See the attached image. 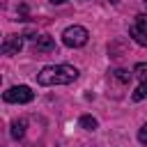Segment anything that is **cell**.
Listing matches in <instances>:
<instances>
[{"label":"cell","mask_w":147,"mask_h":147,"mask_svg":"<svg viewBox=\"0 0 147 147\" xmlns=\"http://www.w3.org/2000/svg\"><path fill=\"white\" fill-rule=\"evenodd\" d=\"M78 124H80L85 131H96V126H99V122H96L92 115H83V117L78 119Z\"/></svg>","instance_id":"8"},{"label":"cell","mask_w":147,"mask_h":147,"mask_svg":"<svg viewBox=\"0 0 147 147\" xmlns=\"http://www.w3.org/2000/svg\"><path fill=\"white\" fill-rule=\"evenodd\" d=\"M142 2H145V7H147V0H142Z\"/></svg>","instance_id":"15"},{"label":"cell","mask_w":147,"mask_h":147,"mask_svg":"<svg viewBox=\"0 0 147 147\" xmlns=\"http://www.w3.org/2000/svg\"><path fill=\"white\" fill-rule=\"evenodd\" d=\"M21 48H23V39H21L18 34L5 37V41H2V53H5V55H16Z\"/></svg>","instance_id":"4"},{"label":"cell","mask_w":147,"mask_h":147,"mask_svg":"<svg viewBox=\"0 0 147 147\" xmlns=\"http://www.w3.org/2000/svg\"><path fill=\"white\" fill-rule=\"evenodd\" d=\"M131 76H133V74H129V71H124V69H117V71H115V78H117L119 83H129Z\"/></svg>","instance_id":"11"},{"label":"cell","mask_w":147,"mask_h":147,"mask_svg":"<svg viewBox=\"0 0 147 147\" xmlns=\"http://www.w3.org/2000/svg\"><path fill=\"white\" fill-rule=\"evenodd\" d=\"M34 51H37V53H51V51H55L53 37H48V34L37 37V39H34Z\"/></svg>","instance_id":"5"},{"label":"cell","mask_w":147,"mask_h":147,"mask_svg":"<svg viewBox=\"0 0 147 147\" xmlns=\"http://www.w3.org/2000/svg\"><path fill=\"white\" fill-rule=\"evenodd\" d=\"M2 99H5L7 103H30V101L34 99V92H32L28 85H16V87H9V90L2 94Z\"/></svg>","instance_id":"3"},{"label":"cell","mask_w":147,"mask_h":147,"mask_svg":"<svg viewBox=\"0 0 147 147\" xmlns=\"http://www.w3.org/2000/svg\"><path fill=\"white\" fill-rule=\"evenodd\" d=\"M133 76H138L142 83H147V62H138L133 67Z\"/></svg>","instance_id":"9"},{"label":"cell","mask_w":147,"mask_h":147,"mask_svg":"<svg viewBox=\"0 0 147 147\" xmlns=\"http://www.w3.org/2000/svg\"><path fill=\"white\" fill-rule=\"evenodd\" d=\"M136 25H138V28H145V30H147V16H145V14L136 16Z\"/></svg>","instance_id":"13"},{"label":"cell","mask_w":147,"mask_h":147,"mask_svg":"<svg viewBox=\"0 0 147 147\" xmlns=\"http://www.w3.org/2000/svg\"><path fill=\"white\" fill-rule=\"evenodd\" d=\"M129 34L133 37V41H136V44H140V46H147V30H145V28H138V25L133 23V25L129 28Z\"/></svg>","instance_id":"6"},{"label":"cell","mask_w":147,"mask_h":147,"mask_svg":"<svg viewBox=\"0 0 147 147\" xmlns=\"http://www.w3.org/2000/svg\"><path fill=\"white\" fill-rule=\"evenodd\" d=\"M142 99H147V83H140L138 90L133 92V101H142Z\"/></svg>","instance_id":"10"},{"label":"cell","mask_w":147,"mask_h":147,"mask_svg":"<svg viewBox=\"0 0 147 147\" xmlns=\"http://www.w3.org/2000/svg\"><path fill=\"white\" fill-rule=\"evenodd\" d=\"M25 119H16L14 124H11V138H16V140H21L23 136H25Z\"/></svg>","instance_id":"7"},{"label":"cell","mask_w":147,"mask_h":147,"mask_svg":"<svg viewBox=\"0 0 147 147\" xmlns=\"http://www.w3.org/2000/svg\"><path fill=\"white\" fill-rule=\"evenodd\" d=\"M87 39H90V32L83 25H71V28H67L62 32V41L69 48H80V46L87 44Z\"/></svg>","instance_id":"2"},{"label":"cell","mask_w":147,"mask_h":147,"mask_svg":"<svg viewBox=\"0 0 147 147\" xmlns=\"http://www.w3.org/2000/svg\"><path fill=\"white\" fill-rule=\"evenodd\" d=\"M78 78V69L71 64H48L37 74V83L44 87L51 85H69Z\"/></svg>","instance_id":"1"},{"label":"cell","mask_w":147,"mask_h":147,"mask_svg":"<svg viewBox=\"0 0 147 147\" xmlns=\"http://www.w3.org/2000/svg\"><path fill=\"white\" fill-rule=\"evenodd\" d=\"M138 140H140V142H142V145L147 147V124H145V126H142V129L138 131Z\"/></svg>","instance_id":"12"},{"label":"cell","mask_w":147,"mask_h":147,"mask_svg":"<svg viewBox=\"0 0 147 147\" xmlns=\"http://www.w3.org/2000/svg\"><path fill=\"white\" fill-rule=\"evenodd\" d=\"M51 2H55V5H62V2H67V0H51Z\"/></svg>","instance_id":"14"}]
</instances>
